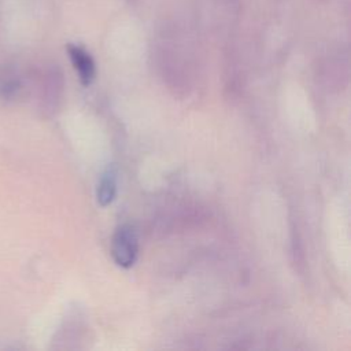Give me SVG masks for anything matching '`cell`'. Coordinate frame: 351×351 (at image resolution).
Instances as JSON below:
<instances>
[{"label":"cell","mask_w":351,"mask_h":351,"mask_svg":"<svg viewBox=\"0 0 351 351\" xmlns=\"http://www.w3.org/2000/svg\"><path fill=\"white\" fill-rule=\"evenodd\" d=\"M111 254L114 262L123 269H129L136 263L138 255V239L133 226L121 225L115 230L111 244Z\"/></svg>","instance_id":"6da1fadb"},{"label":"cell","mask_w":351,"mask_h":351,"mask_svg":"<svg viewBox=\"0 0 351 351\" xmlns=\"http://www.w3.org/2000/svg\"><path fill=\"white\" fill-rule=\"evenodd\" d=\"M66 49L73 63V67L78 74L80 82L84 86H89L96 77V64L92 55L82 45L73 43L67 44Z\"/></svg>","instance_id":"7a4b0ae2"},{"label":"cell","mask_w":351,"mask_h":351,"mask_svg":"<svg viewBox=\"0 0 351 351\" xmlns=\"http://www.w3.org/2000/svg\"><path fill=\"white\" fill-rule=\"evenodd\" d=\"M117 184H118V170L115 165H108L107 169L100 176L96 188V199L101 207H106L112 203L117 196Z\"/></svg>","instance_id":"3957f363"}]
</instances>
